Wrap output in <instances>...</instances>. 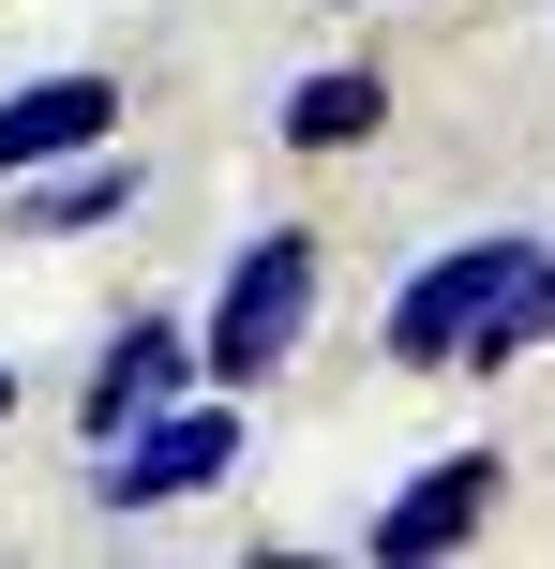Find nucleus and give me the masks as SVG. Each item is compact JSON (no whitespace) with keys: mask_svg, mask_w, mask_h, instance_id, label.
<instances>
[{"mask_svg":"<svg viewBox=\"0 0 555 569\" xmlns=\"http://www.w3.org/2000/svg\"><path fill=\"white\" fill-rule=\"evenodd\" d=\"M0 420H16V360H0Z\"/></svg>","mask_w":555,"mask_h":569,"instance_id":"1a4fd4ad","label":"nucleus"},{"mask_svg":"<svg viewBox=\"0 0 555 569\" xmlns=\"http://www.w3.org/2000/svg\"><path fill=\"white\" fill-rule=\"evenodd\" d=\"M196 390H210V345L180 330V315H120L106 360H90V390H76V435L120 450L136 420H166V405H196Z\"/></svg>","mask_w":555,"mask_h":569,"instance_id":"39448f33","label":"nucleus"},{"mask_svg":"<svg viewBox=\"0 0 555 569\" xmlns=\"http://www.w3.org/2000/svg\"><path fill=\"white\" fill-rule=\"evenodd\" d=\"M496 495H511V450H496V435H480V450H436V465H406V480L376 495L360 555H376V569H436V555H466L480 525H496Z\"/></svg>","mask_w":555,"mask_h":569,"instance_id":"7ed1b4c3","label":"nucleus"},{"mask_svg":"<svg viewBox=\"0 0 555 569\" xmlns=\"http://www.w3.org/2000/svg\"><path fill=\"white\" fill-rule=\"evenodd\" d=\"M316 300H330L316 226H256V240L226 256V284H210V315H196V345H210V390H270V375L300 360V330H316Z\"/></svg>","mask_w":555,"mask_h":569,"instance_id":"f257e3e1","label":"nucleus"},{"mask_svg":"<svg viewBox=\"0 0 555 569\" xmlns=\"http://www.w3.org/2000/svg\"><path fill=\"white\" fill-rule=\"evenodd\" d=\"M106 136H120V76H90V60L0 90V180H46V166H76V150H106Z\"/></svg>","mask_w":555,"mask_h":569,"instance_id":"423d86ee","label":"nucleus"},{"mask_svg":"<svg viewBox=\"0 0 555 569\" xmlns=\"http://www.w3.org/2000/svg\"><path fill=\"white\" fill-rule=\"evenodd\" d=\"M526 270H541L526 226H480V240H450V256H420L406 284H390V360H406V375H466V330H480Z\"/></svg>","mask_w":555,"mask_h":569,"instance_id":"f03ea898","label":"nucleus"},{"mask_svg":"<svg viewBox=\"0 0 555 569\" xmlns=\"http://www.w3.org/2000/svg\"><path fill=\"white\" fill-rule=\"evenodd\" d=\"M210 480H240V390H196V405H166V420H136L106 450V510H180V495H210Z\"/></svg>","mask_w":555,"mask_h":569,"instance_id":"20e7f679","label":"nucleus"},{"mask_svg":"<svg viewBox=\"0 0 555 569\" xmlns=\"http://www.w3.org/2000/svg\"><path fill=\"white\" fill-rule=\"evenodd\" d=\"M376 120H390V76H376V60H330V76L286 90V120H270V136L330 166V150H376Z\"/></svg>","mask_w":555,"mask_h":569,"instance_id":"6e6552de","label":"nucleus"},{"mask_svg":"<svg viewBox=\"0 0 555 569\" xmlns=\"http://www.w3.org/2000/svg\"><path fill=\"white\" fill-rule=\"evenodd\" d=\"M136 196H150V166H136V150H76V166L16 180V240H90V226H120Z\"/></svg>","mask_w":555,"mask_h":569,"instance_id":"0eeeda50","label":"nucleus"}]
</instances>
